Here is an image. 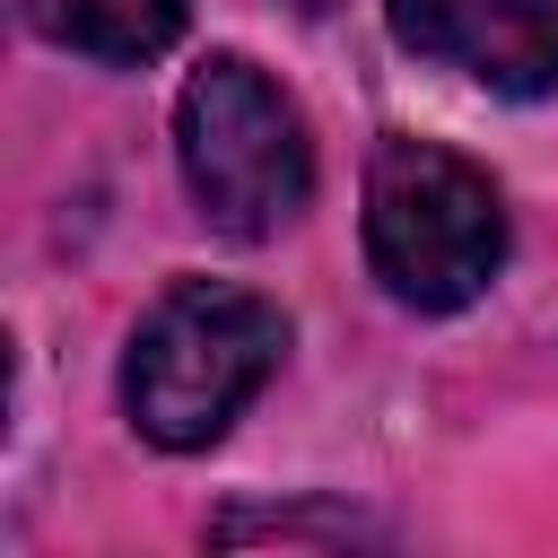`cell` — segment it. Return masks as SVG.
Wrapping results in <instances>:
<instances>
[{
	"label": "cell",
	"instance_id": "5",
	"mask_svg": "<svg viewBox=\"0 0 558 558\" xmlns=\"http://www.w3.org/2000/svg\"><path fill=\"white\" fill-rule=\"evenodd\" d=\"M17 9H26V26H35L44 44L87 52V61H105V70L157 61V52L183 35V17H192V0H17Z\"/></svg>",
	"mask_w": 558,
	"mask_h": 558
},
{
	"label": "cell",
	"instance_id": "4",
	"mask_svg": "<svg viewBox=\"0 0 558 558\" xmlns=\"http://www.w3.org/2000/svg\"><path fill=\"white\" fill-rule=\"evenodd\" d=\"M392 44L488 87L558 96V0H384Z\"/></svg>",
	"mask_w": 558,
	"mask_h": 558
},
{
	"label": "cell",
	"instance_id": "6",
	"mask_svg": "<svg viewBox=\"0 0 558 558\" xmlns=\"http://www.w3.org/2000/svg\"><path fill=\"white\" fill-rule=\"evenodd\" d=\"M253 532H288V541H296V532H323V541H357L366 523H349V514H227V523H218V541H253Z\"/></svg>",
	"mask_w": 558,
	"mask_h": 558
},
{
	"label": "cell",
	"instance_id": "3",
	"mask_svg": "<svg viewBox=\"0 0 558 558\" xmlns=\"http://www.w3.org/2000/svg\"><path fill=\"white\" fill-rule=\"evenodd\" d=\"M174 166H183V192L192 209L235 235V244H262L279 235L305 201H314V140H305V113L296 96L253 70L244 52H209L183 96H174Z\"/></svg>",
	"mask_w": 558,
	"mask_h": 558
},
{
	"label": "cell",
	"instance_id": "2",
	"mask_svg": "<svg viewBox=\"0 0 558 558\" xmlns=\"http://www.w3.org/2000/svg\"><path fill=\"white\" fill-rule=\"evenodd\" d=\"M366 262L410 314H462L506 270V201L488 166L445 140H375L366 157Z\"/></svg>",
	"mask_w": 558,
	"mask_h": 558
},
{
	"label": "cell",
	"instance_id": "1",
	"mask_svg": "<svg viewBox=\"0 0 558 558\" xmlns=\"http://www.w3.org/2000/svg\"><path fill=\"white\" fill-rule=\"evenodd\" d=\"M279 357L288 314L262 288L174 279L122 349V410L157 453H201L244 418V401L279 375Z\"/></svg>",
	"mask_w": 558,
	"mask_h": 558
}]
</instances>
